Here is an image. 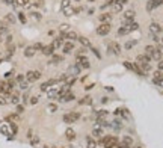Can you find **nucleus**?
Instances as JSON below:
<instances>
[{
	"instance_id": "nucleus-8",
	"label": "nucleus",
	"mask_w": 163,
	"mask_h": 148,
	"mask_svg": "<svg viewBox=\"0 0 163 148\" xmlns=\"http://www.w3.org/2000/svg\"><path fill=\"white\" fill-rule=\"evenodd\" d=\"M76 61H77L76 65H79L80 68H83V70H89V68H91V61H89L85 55H83V56H77Z\"/></svg>"
},
{
	"instance_id": "nucleus-9",
	"label": "nucleus",
	"mask_w": 163,
	"mask_h": 148,
	"mask_svg": "<svg viewBox=\"0 0 163 148\" xmlns=\"http://www.w3.org/2000/svg\"><path fill=\"white\" fill-rule=\"evenodd\" d=\"M73 50H74V42L73 41H65L63 45H62V53L69 55V53H73Z\"/></svg>"
},
{
	"instance_id": "nucleus-28",
	"label": "nucleus",
	"mask_w": 163,
	"mask_h": 148,
	"mask_svg": "<svg viewBox=\"0 0 163 148\" xmlns=\"http://www.w3.org/2000/svg\"><path fill=\"white\" fill-rule=\"evenodd\" d=\"M30 0H15V5L17 6H29Z\"/></svg>"
},
{
	"instance_id": "nucleus-23",
	"label": "nucleus",
	"mask_w": 163,
	"mask_h": 148,
	"mask_svg": "<svg viewBox=\"0 0 163 148\" xmlns=\"http://www.w3.org/2000/svg\"><path fill=\"white\" fill-rule=\"evenodd\" d=\"M79 42L82 44V47H91V42L86 36H79Z\"/></svg>"
},
{
	"instance_id": "nucleus-1",
	"label": "nucleus",
	"mask_w": 163,
	"mask_h": 148,
	"mask_svg": "<svg viewBox=\"0 0 163 148\" xmlns=\"http://www.w3.org/2000/svg\"><path fill=\"white\" fill-rule=\"evenodd\" d=\"M119 144V139L116 136H106L101 139V145L104 148H116V145Z\"/></svg>"
},
{
	"instance_id": "nucleus-24",
	"label": "nucleus",
	"mask_w": 163,
	"mask_h": 148,
	"mask_svg": "<svg viewBox=\"0 0 163 148\" xmlns=\"http://www.w3.org/2000/svg\"><path fill=\"white\" fill-rule=\"evenodd\" d=\"M112 11H113V14L121 12V11H122V5H121V3H113V5H112Z\"/></svg>"
},
{
	"instance_id": "nucleus-20",
	"label": "nucleus",
	"mask_w": 163,
	"mask_h": 148,
	"mask_svg": "<svg viewBox=\"0 0 163 148\" xmlns=\"http://www.w3.org/2000/svg\"><path fill=\"white\" fill-rule=\"evenodd\" d=\"M154 52H156V47H154V45H147V47H145V55H147L148 58H151V61H153Z\"/></svg>"
},
{
	"instance_id": "nucleus-16",
	"label": "nucleus",
	"mask_w": 163,
	"mask_h": 148,
	"mask_svg": "<svg viewBox=\"0 0 163 148\" xmlns=\"http://www.w3.org/2000/svg\"><path fill=\"white\" fill-rule=\"evenodd\" d=\"M65 38H66L68 41H76V39H79V35H77L74 30H68V32L65 33Z\"/></svg>"
},
{
	"instance_id": "nucleus-14",
	"label": "nucleus",
	"mask_w": 163,
	"mask_h": 148,
	"mask_svg": "<svg viewBox=\"0 0 163 148\" xmlns=\"http://www.w3.org/2000/svg\"><path fill=\"white\" fill-rule=\"evenodd\" d=\"M62 61H63V56H62V55H56V53H53V55L50 56V62H49V64L58 65V64H60Z\"/></svg>"
},
{
	"instance_id": "nucleus-54",
	"label": "nucleus",
	"mask_w": 163,
	"mask_h": 148,
	"mask_svg": "<svg viewBox=\"0 0 163 148\" xmlns=\"http://www.w3.org/2000/svg\"><path fill=\"white\" fill-rule=\"evenodd\" d=\"M6 42H8V44H9V42H12V36H11V35L6 38Z\"/></svg>"
},
{
	"instance_id": "nucleus-5",
	"label": "nucleus",
	"mask_w": 163,
	"mask_h": 148,
	"mask_svg": "<svg viewBox=\"0 0 163 148\" xmlns=\"http://www.w3.org/2000/svg\"><path fill=\"white\" fill-rule=\"evenodd\" d=\"M134 17H136V12H134L133 9L125 11L124 15H122V24H124V26H130V23H133Z\"/></svg>"
},
{
	"instance_id": "nucleus-50",
	"label": "nucleus",
	"mask_w": 163,
	"mask_h": 148,
	"mask_svg": "<svg viewBox=\"0 0 163 148\" xmlns=\"http://www.w3.org/2000/svg\"><path fill=\"white\" fill-rule=\"evenodd\" d=\"M157 50H159V52H160V53L163 55V44H160V45H157Z\"/></svg>"
},
{
	"instance_id": "nucleus-58",
	"label": "nucleus",
	"mask_w": 163,
	"mask_h": 148,
	"mask_svg": "<svg viewBox=\"0 0 163 148\" xmlns=\"http://www.w3.org/2000/svg\"><path fill=\"white\" fill-rule=\"evenodd\" d=\"M88 2H94V0H88Z\"/></svg>"
},
{
	"instance_id": "nucleus-40",
	"label": "nucleus",
	"mask_w": 163,
	"mask_h": 148,
	"mask_svg": "<svg viewBox=\"0 0 163 148\" xmlns=\"http://www.w3.org/2000/svg\"><path fill=\"white\" fill-rule=\"evenodd\" d=\"M30 15H32L35 20H41V18H42V15H41L39 12H36V11H35V12H30Z\"/></svg>"
},
{
	"instance_id": "nucleus-53",
	"label": "nucleus",
	"mask_w": 163,
	"mask_h": 148,
	"mask_svg": "<svg viewBox=\"0 0 163 148\" xmlns=\"http://www.w3.org/2000/svg\"><path fill=\"white\" fill-rule=\"evenodd\" d=\"M153 41H154V42H159L160 39H159V36H157V35H153Z\"/></svg>"
},
{
	"instance_id": "nucleus-15",
	"label": "nucleus",
	"mask_w": 163,
	"mask_h": 148,
	"mask_svg": "<svg viewBox=\"0 0 163 148\" xmlns=\"http://www.w3.org/2000/svg\"><path fill=\"white\" fill-rule=\"evenodd\" d=\"M112 18H113V15H112L110 12H104V14L100 15V21H101V23H110Z\"/></svg>"
},
{
	"instance_id": "nucleus-43",
	"label": "nucleus",
	"mask_w": 163,
	"mask_h": 148,
	"mask_svg": "<svg viewBox=\"0 0 163 148\" xmlns=\"http://www.w3.org/2000/svg\"><path fill=\"white\" fill-rule=\"evenodd\" d=\"M42 44L41 42H36V44H33V48H35V50H42Z\"/></svg>"
},
{
	"instance_id": "nucleus-29",
	"label": "nucleus",
	"mask_w": 163,
	"mask_h": 148,
	"mask_svg": "<svg viewBox=\"0 0 163 148\" xmlns=\"http://www.w3.org/2000/svg\"><path fill=\"white\" fill-rule=\"evenodd\" d=\"M136 44H137V41H127L125 45H124V48H125V50H131Z\"/></svg>"
},
{
	"instance_id": "nucleus-13",
	"label": "nucleus",
	"mask_w": 163,
	"mask_h": 148,
	"mask_svg": "<svg viewBox=\"0 0 163 148\" xmlns=\"http://www.w3.org/2000/svg\"><path fill=\"white\" fill-rule=\"evenodd\" d=\"M55 50H56V48H55L52 44H49V45H44L41 52H42V55H45V56H52V55L55 53Z\"/></svg>"
},
{
	"instance_id": "nucleus-36",
	"label": "nucleus",
	"mask_w": 163,
	"mask_h": 148,
	"mask_svg": "<svg viewBox=\"0 0 163 148\" xmlns=\"http://www.w3.org/2000/svg\"><path fill=\"white\" fill-rule=\"evenodd\" d=\"M59 30H60V33H66V32L69 30V26H68V24H60Z\"/></svg>"
},
{
	"instance_id": "nucleus-34",
	"label": "nucleus",
	"mask_w": 163,
	"mask_h": 148,
	"mask_svg": "<svg viewBox=\"0 0 163 148\" xmlns=\"http://www.w3.org/2000/svg\"><path fill=\"white\" fill-rule=\"evenodd\" d=\"M8 24H6V21L3 20V21H0V33H2V32H8Z\"/></svg>"
},
{
	"instance_id": "nucleus-33",
	"label": "nucleus",
	"mask_w": 163,
	"mask_h": 148,
	"mask_svg": "<svg viewBox=\"0 0 163 148\" xmlns=\"http://www.w3.org/2000/svg\"><path fill=\"white\" fill-rule=\"evenodd\" d=\"M86 141H88V148H97V142H95L94 139H91V138H88Z\"/></svg>"
},
{
	"instance_id": "nucleus-30",
	"label": "nucleus",
	"mask_w": 163,
	"mask_h": 148,
	"mask_svg": "<svg viewBox=\"0 0 163 148\" xmlns=\"http://www.w3.org/2000/svg\"><path fill=\"white\" fill-rule=\"evenodd\" d=\"M92 135H94V136H97V138L103 136V129H101V127H95L94 130H92Z\"/></svg>"
},
{
	"instance_id": "nucleus-7",
	"label": "nucleus",
	"mask_w": 163,
	"mask_h": 148,
	"mask_svg": "<svg viewBox=\"0 0 163 148\" xmlns=\"http://www.w3.org/2000/svg\"><path fill=\"white\" fill-rule=\"evenodd\" d=\"M110 29H112L110 23H101L100 26L97 27V35H100V36H106V35L110 32Z\"/></svg>"
},
{
	"instance_id": "nucleus-6",
	"label": "nucleus",
	"mask_w": 163,
	"mask_h": 148,
	"mask_svg": "<svg viewBox=\"0 0 163 148\" xmlns=\"http://www.w3.org/2000/svg\"><path fill=\"white\" fill-rule=\"evenodd\" d=\"M107 50H109V53H112V55H116V56H119L121 55V45L116 42V41H112V42H109V45H107Z\"/></svg>"
},
{
	"instance_id": "nucleus-21",
	"label": "nucleus",
	"mask_w": 163,
	"mask_h": 148,
	"mask_svg": "<svg viewBox=\"0 0 163 148\" xmlns=\"http://www.w3.org/2000/svg\"><path fill=\"white\" fill-rule=\"evenodd\" d=\"M121 144H124L125 147L131 148V145H133V138H131V136H124V138H122V142H121Z\"/></svg>"
},
{
	"instance_id": "nucleus-11",
	"label": "nucleus",
	"mask_w": 163,
	"mask_h": 148,
	"mask_svg": "<svg viewBox=\"0 0 163 148\" xmlns=\"http://www.w3.org/2000/svg\"><path fill=\"white\" fill-rule=\"evenodd\" d=\"M162 30H163V29H162V26H160L159 23H151V24H150V32H151V35H159Z\"/></svg>"
},
{
	"instance_id": "nucleus-44",
	"label": "nucleus",
	"mask_w": 163,
	"mask_h": 148,
	"mask_svg": "<svg viewBox=\"0 0 163 148\" xmlns=\"http://www.w3.org/2000/svg\"><path fill=\"white\" fill-rule=\"evenodd\" d=\"M91 50H92V52H94V55H95V56H97V58H98V59H100V58H101V55H100V53H98V50H97V48H95V47H91Z\"/></svg>"
},
{
	"instance_id": "nucleus-18",
	"label": "nucleus",
	"mask_w": 163,
	"mask_h": 148,
	"mask_svg": "<svg viewBox=\"0 0 163 148\" xmlns=\"http://www.w3.org/2000/svg\"><path fill=\"white\" fill-rule=\"evenodd\" d=\"M63 38H60V36H58V38H55L53 39V42H52V45L55 47V48H62V45H63Z\"/></svg>"
},
{
	"instance_id": "nucleus-10",
	"label": "nucleus",
	"mask_w": 163,
	"mask_h": 148,
	"mask_svg": "<svg viewBox=\"0 0 163 148\" xmlns=\"http://www.w3.org/2000/svg\"><path fill=\"white\" fill-rule=\"evenodd\" d=\"M58 83V79H50V80H47V82H44V83H41V86H39V91H49L50 89V86L52 85H56Z\"/></svg>"
},
{
	"instance_id": "nucleus-27",
	"label": "nucleus",
	"mask_w": 163,
	"mask_h": 148,
	"mask_svg": "<svg viewBox=\"0 0 163 148\" xmlns=\"http://www.w3.org/2000/svg\"><path fill=\"white\" fill-rule=\"evenodd\" d=\"M128 33H130V30H128L127 26H122V27L118 29V35H121V36H122V35H128Z\"/></svg>"
},
{
	"instance_id": "nucleus-32",
	"label": "nucleus",
	"mask_w": 163,
	"mask_h": 148,
	"mask_svg": "<svg viewBox=\"0 0 163 148\" xmlns=\"http://www.w3.org/2000/svg\"><path fill=\"white\" fill-rule=\"evenodd\" d=\"M58 89H49V98H52V100H53V98H58Z\"/></svg>"
},
{
	"instance_id": "nucleus-19",
	"label": "nucleus",
	"mask_w": 163,
	"mask_h": 148,
	"mask_svg": "<svg viewBox=\"0 0 163 148\" xmlns=\"http://www.w3.org/2000/svg\"><path fill=\"white\" fill-rule=\"evenodd\" d=\"M65 138H66L68 141H74V139H76V132H74L73 129H66V132H65Z\"/></svg>"
},
{
	"instance_id": "nucleus-52",
	"label": "nucleus",
	"mask_w": 163,
	"mask_h": 148,
	"mask_svg": "<svg viewBox=\"0 0 163 148\" xmlns=\"http://www.w3.org/2000/svg\"><path fill=\"white\" fill-rule=\"evenodd\" d=\"M42 2H44V0H36V3H35V5H36V6H42V5H44Z\"/></svg>"
},
{
	"instance_id": "nucleus-48",
	"label": "nucleus",
	"mask_w": 163,
	"mask_h": 148,
	"mask_svg": "<svg viewBox=\"0 0 163 148\" xmlns=\"http://www.w3.org/2000/svg\"><path fill=\"white\" fill-rule=\"evenodd\" d=\"M3 3L5 5H14V6H17L15 5V0H3Z\"/></svg>"
},
{
	"instance_id": "nucleus-45",
	"label": "nucleus",
	"mask_w": 163,
	"mask_h": 148,
	"mask_svg": "<svg viewBox=\"0 0 163 148\" xmlns=\"http://www.w3.org/2000/svg\"><path fill=\"white\" fill-rule=\"evenodd\" d=\"M29 103H30V104H36V103H38V97H30Z\"/></svg>"
},
{
	"instance_id": "nucleus-4",
	"label": "nucleus",
	"mask_w": 163,
	"mask_h": 148,
	"mask_svg": "<svg viewBox=\"0 0 163 148\" xmlns=\"http://www.w3.org/2000/svg\"><path fill=\"white\" fill-rule=\"evenodd\" d=\"M41 77H42V73L38 71V70H30V71L26 73V80H27L29 83H33V82L39 80Z\"/></svg>"
},
{
	"instance_id": "nucleus-12",
	"label": "nucleus",
	"mask_w": 163,
	"mask_h": 148,
	"mask_svg": "<svg viewBox=\"0 0 163 148\" xmlns=\"http://www.w3.org/2000/svg\"><path fill=\"white\" fill-rule=\"evenodd\" d=\"M160 5H163V0H150L148 5H147V9L148 11H153V9L159 8Z\"/></svg>"
},
{
	"instance_id": "nucleus-56",
	"label": "nucleus",
	"mask_w": 163,
	"mask_h": 148,
	"mask_svg": "<svg viewBox=\"0 0 163 148\" xmlns=\"http://www.w3.org/2000/svg\"><path fill=\"white\" fill-rule=\"evenodd\" d=\"M32 144H33V145L38 144V138H33V139H32Z\"/></svg>"
},
{
	"instance_id": "nucleus-51",
	"label": "nucleus",
	"mask_w": 163,
	"mask_h": 148,
	"mask_svg": "<svg viewBox=\"0 0 163 148\" xmlns=\"http://www.w3.org/2000/svg\"><path fill=\"white\" fill-rule=\"evenodd\" d=\"M27 100H29V95H27V94H24V95H23V101L27 103Z\"/></svg>"
},
{
	"instance_id": "nucleus-46",
	"label": "nucleus",
	"mask_w": 163,
	"mask_h": 148,
	"mask_svg": "<svg viewBox=\"0 0 163 148\" xmlns=\"http://www.w3.org/2000/svg\"><path fill=\"white\" fill-rule=\"evenodd\" d=\"M157 68H159V71H163V59H160L157 62Z\"/></svg>"
},
{
	"instance_id": "nucleus-17",
	"label": "nucleus",
	"mask_w": 163,
	"mask_h": 148,
	"mask_svg": "<svg viewBox=\"0 0 163 148\" xmlns=\"http://www.w3.org/2000/svg\"><path fill=\"white\" fill-rule=\"evenodd\" d=\"M35 53H36V50L33 48V45H29V47L24 48V56L26 58H32V56H35Z\"/></svg>"
},
{
	"instance_id": "nucleus-2",
	"label": "nucleus",
	"mask_w": 163,
	"mask_h": 148,
	"mask_svg": "<svg viewBox=\"0 0 163 148\" xmlns=\"http://www.w3.org/2000/svg\"><path fill=\"white\" fill-rule=\"evenodd\" d=\"M80 113L79 112H68V113H65L63 116H62V119H63V122L65 124H74V122H77L79 119H80Z\"/></svg>"
},
{
	"instance_id": "nucleus-25",
	"label": "nucleus",
	"mask_w": 163,
	"mask_h": 148,
	"mask_svg": "<svg viewBox=\"0 0 163 148\" xmlns=\"http://www.w3.org/2000/svg\"><path fill=\"white\" fill-rule=\"evenodd\" d=\"M60 8H62V11L71 8V0H62V2H60Z\"/></svg>"
},
{
	"instance_id": "nucleus-31",
	"label": "nucleus",
	"mask_w": 163,
	"mask_h": 148,
	"mask_svg": "<svg viewBox=\"0 0 163 148\" xmlns=\"http://www.w3.org/2000/svg\"><path fill=\"white\" fill-rule=\"evenodd\" d=\"M11 101H12L14 104H18V101H20V95H18V92H15V94L11 95Z\"/></svg>"
},
{
	"instance_id": "nucleus-26",
	"label": "nucleus",
	"mask_w": 163,
	"mask_h": 148,
	"mask_svg": "<svg viewBox=\"0 0 163 148\" xmlns=\"http://www.w3.org/2000/svg\"><path fill=\"white\" fill-rule=\"evenodd\" d=\"M5 21L9 23V24H15V17H14L12 14H6V15H5Z\"/></svg>"
},
{
	"instance_id": "nucleus-42",
	"label": "nucleus",
	"mask_w": 163,
	"mask_h": 148,
	"mask_svg": "<svg viewBox=\"0 0 163 148\" xmlns=\"http://www.w3.org/2000/svg\"><path fill=\"white\" fill-rule=\"evenodd\" d=\"M20 88H21V89H27V88H29V82H27V80L21 82V83H20Z\"/></svg>"
},
{
	"instance_id": "nucleus-3",
	"label": "nucleus",
	"mask_w": 163,
	"mask_h": 148,
	"mask_svg": "<svg viewBox=\"0 0 163 148\" xmlns=\"http://www.w3.org/2000/svg\"><path fill=\"white\" fill-rule=\"evenodd\" d=\"M124 67L127 68V70H130V71H133V73H136L137 76H145V71L139 67L136 62H128V61H125L124 62Z\"/></svg>"
},
{
	"instance_id": "nucleus-49",
	"label": "nucleus",
	"mask_w": 163,
	"mask_h": 148,
	"mask_svg": "<svg viewBox=\"0 0 163 148\" xmlns=\"http://www.w3.org/2000/svg\"><path fill=\"white\" fill-rule=\"evenodd\" d=\"M0 104H6V98L2 94H0Z\"/></svg>"
},
{
	"instance_id": "nucleus-55",
	"label": "nucleus",
	"mask_w": 163,
	"mask_h": 148,
	"mask_svg": "<svg viewBox=\"0 0 163 148\" xmlns=\"http://www.w3.org/2000/svg\"><path fill=\"white\" fill-rule=\"evenodd\" d=\"M128 0H118V3H121V5H124V3H127Z\"/></svg>"
},
{
	"instance_id": "nucleus-37",
	"label": "nucleus",
	"mask_w": 163,
	"mask_h": 148,
	"mask_svg": "<svg viewBox=\"0 0 163 148\" xmlns=\"http://www.w3.org/2000/svg\"><path fill=\"white\" fill-rule=\"evenodd\" d=\"M47 109H49L50 112H56V110H58V104H56V103H50V104L47 106Z\"/></svg>"
},
{
	"instance_id": "nucleus-59",
	"label": "nucleus",
	"mask_w": 163,
	"mask_h": 148,
	"mask_svg": "<svg viewBox=\"0 0 163 148\" xmlns=\"http://www.w3.org/2000/svg\"><path fill=\"white\" fill-rule=\"evenodd\" d=\"M162 29H163V26H162Z\"/></svg>"
},
{
	"instance_id": "nucleus-47",
	"label": "nucleus",
	"mask_w": 163,
	"mask_h": 148,
	"mask_svg": "<svg viewBox=\"0 0 163 148\" xmlns=\"http://www.w3.org/2000/svg\"><path fill=\"white\" fill-rule=\"evenodd\" d=\"M23 112H24V106L17 104V113H23Z\"/></svg>"
},
{
	"instance_id": "nucleus-57",
	"label": "nucleus",
	"mask_w": 163,
	"mask_h": 148,
	"mask_svg": "<svg viewBox=\"0 0 163 148\" xmlns=\"http://www.w3.org/2000/svg\"><path fill=\"white\" fill-rule=\"evenodd\" d=\"M160 41H162V44H163V36H162V39H160Z\"/></svg>"
},
{
	"instance_id": "nucleus-22",
	"label": "nucleus",
	"mask_w": 163,
	"mask_h": 148,
	"mask_svg": "<svg viewBox=\"0 0 163 148\" xmlns=\"http://www.w3.org/2000/svg\"><path fill=\"white\" fill-rule=\"evenodd\" d=\"M76 98V95L73 94V92H66L63 97H62V101H73Z\"/></svg>"
},
{
	"instance_id": "nucleus-35",
	"label": "nucleus",
	"mask_w": 163,
	"mask_h": 148,
	"mask_svg": "<svg viewBox=\"0 0 163 148\" xmlns=\"http://www.w3.org/2000/svg\"><path fill=\"white\" fill-rule=\"evenodd\" d=\"M127 27H128L130 32H133V30H137L139 29V24L137 23H130V26H127Z\"/></svg>"
},
{
	"instance_id": "nucleus-41",
	"label": "nucleus",
	"mask_w": 163,
	"mask_h": 148,
	"mask_svg": "<svg viewBox=\"0 0 163 148\" xmlns=\"http://www.w3.org/2000/svg\"><path fill=\"white\" fill-rule=\"evenodd\" d=\"M91 101H92V100H91V97H85V100H80L79 103H80V104H89Z\"/></svg>"
},
{
	"instance_id": "nucleus-39",
	"label": "nucleus",
	"mask_w": 163,
	"mask_h": 148,
	"mask_svg": "<svg viewBox=\"0 0 163 148\" xmlns=\"http://www.w3.org/2000/svg\"><path fill=\"white\" fill-rule=\"evenodd\" d=\"M24 79H26V76H24V74H18V76L15 77V80H17L18 83H21V82H24Z\"/></svg>"
},
{
	"instance_id": "nucleus-38",
	"label": "nucleus",
	"mask_w": 163,
	"mask_h": 148,
	"mask_svg": "<svg viewBox=\"0 0 163 148\" xmlns=\"http://www.w3.org/2000/svg\"><path fill=\"white\" fill-rule=\"evenodd\" d=\"M18 20H20V21H21L23 24H24V23L27 21V20H26V15L23 14V12H18Z\"/></svg>"
}]
</instances>
